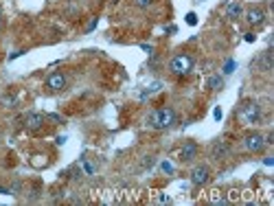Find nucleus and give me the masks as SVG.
I'll return each mask as SVG.
<instances>
[{
  "label": "nucleus",
  "mask_w": 274,
  "mask_h": 206,
  "mask_svg": "<svg viewBox=\"0 0 274 206\" xmlns=\"http://www.w3.org/2000/svg\"><path fill=\"white\" fill-rule=\"evenodd\" d=\"M186 24H189V26H195V24H198V16H195L193 11L186 13Z\"/></svg>",
  "instance_id": "ddd939ff"
},
{
  "label": "nucleus",
  "mask_w": 274,
  "mask_h": 206,
  "mask_svg": "<svg viewBox=\"0 0 274 206\" xmlns=\"http://www.w3.org/2000/svg\"><path fill=\"white\" fill-rule=\"evenodd\" d=\"M160 169H163L164 173H171V171H173V167L169 165V162H163V165H160Z\"/></svg>",
  "instance_id": "dca6fc26"
},
{
  "label": "nucleus",
  "mask_w": 274,
  "mask_h": 206,
  "mask_svg": "<svg viewBox=\"0 0 274 206\" xmlns=\"http://www.w3.org/2000/svg\"><path fill=\"white\" fill-rule=\"evenodd\" d=\"M246 22H248L250 26H259V24H263V22H265V11H263V9H259V7L248 9V13H246Z\"/></svg>",
  "instance_id": "9d476101"
},
{
  "label": "nucleus",
  "mask_w": 274,
  "mask_h": 206,
  "mask_svg": "<svg viewBox=\"0 0 274 206\" xmlns=\"http://www.w3.org/2000/svg\"><path fill=\"white\" fill-rule=\"evenodd\" d=\"M208 180H211V169H208L206 165H198L191 171V182H193L195 187H204Z\"/></svg>",
  "instance_id": "0eeeda50"
},
{
  "label": "nucleus",
  "mask_w": 274,
  "mask_h": 206,
  "mask_svg": "<svg viewBox=\"0 0 274 206\" xmlns=\"http://www.w3.org/2000/svg\"><path fill=\"white\" fill-rule=\"evenodd\" d=\"M243 147L252 153H261L265 149V138L259 131H252V134H248L246 138H243Z\"/></svg>",
  "instance_id": "20e7f679"
},
{
  "label": "nucleus",
  "mask_w": 274,
  "mask_h": 206,
  "mask_svg": "<svg viewBox=\"0 0 274 206\" xmlns=\"http://www.w3.org/2000/svg\"><path fill=\"white\" fill-rule=\"evenodd\" d=\"M193 57L189 55V53H178V55L171 57V61H169V70H171L176 77H186V75L193 70Z\"/></svg>",
  "instance_id": "7ed1b4c3"
},
{
  "label": "nucleus",
  "mask_w": 274,
  "mask_h": 206,
  "mask_svg": "<svg viewBox=\"0 0 274 206\" xmlns=\"http://www.w3.org/2000/svg\"><path fill=\"white\" fill-rule=\"evenodd\" d=\"M233 68H235V61H233V59H230V61H228V64H226V68H224V73H226V75H228V73H233Z\"/></svg>",
  "instance_id": "f3484780"
},
{
  "label": "nucleus",
  "mask_w": 274,
  "mask_h": 206,
  "mask_svg": "<svg viewBox=\"0 0 274 206\" xmlns=\"http://www.w3.org/2000/svg\"><path fill=\"white\" fill-rule=\"evenodd\" d=\"M81 167H84V169H86V173H88V175H94V167L90 165L88 160H81Z\"/></svg>",
  "instance_id": "4468645a"
},
{
  "label": "nucleus",
  "mask_w": 274,
  "mask_h": 206,
  "mask_svg": "<svg viewBox=\"0 0 274 206\" xmlns=\"http://www.w3.org/2000/svg\"><path fill=\"white\" fill-rule=\"evenodd\" d=\"M176 110L173 108H158L147 116V125L154 127V130H169V127L176 123Z\"/></svg>",
  "instance_id": "f257e3e1"
},
{
  "label": "nucleus",
  "mask_w": 274,
  "mask_h": 206,
  "mask_svg": "<svg viewBox=\"0 0 274 206\" xmlns=\"http://www.w3.org/2000/svg\"><path fill=\"white\" fill-rule=\"evenodd\" d=\"M221 86H224L221 77H211L208 79V88H211V90H221Z\"/></svg>",
  "instance_id": "f8f14e48"
},
{
  "label": "nucleus",
  "mask_w": 274,
  "mask_h": 206,
  "mask_svg": "<svg viewBox=\"0 0 274 206\" xmlns=\"http://www.w3.org/2000/svg\"><path fill=\"white\" fill-rule=\"evenodd\" d=\"M213 116H215V121H219V118L224 116V114H221V108H215V110H213Z\"/></svg>",
  "instance_id": "a211bd4d"
},
{
  "label": "nucleus",
  "mask_w": 274,
  "mask_h": 206,
  "mask_svg": "<svg viewBox=\"0 0 274 206\" xmlns=\"http://www.w3.org/2000/svg\"><path fill=\"white\" fill-rule=\"evenodd\" d=\"M151 2H154V0H136V4H138V7H141V9H147Z\"/></svg>",
  "instance_id": "2eb2a0df"
},
{
  "label": "nucleus",
  "mask_w": 274,
  "mask_h": 206,
  "mask_svg": "<svg viewBox=\"0 0 274 206\" xmlns=\"http://www.w3.org/2000/svg\"><path fill=\"white\" fill-rule=\"evenodd\" d=\"M141 48H143V51H147V53H151V46H149V44H141Z\"/></svg>",
  "instance_id": "4be33fe9"
},
{
  "label": "nucleus",
  "mask_w": 274,
  "mask_h": 206,
  "mask_svg": "<svg viewBox=\"0 0 274 206\" xmlns=\"http://www.w3.org/2000/svg\"><path fill=\"white\" fill-rule=\"evenodd\" d=\"M237 121L243 125H256L261 121V108L256 101H243L237 108Z\"/></svg>",
  "instance_id": "f03ea898"
},
{
  "label": "nucleus",
  "mask_w": 274,
  "mask_h": 206,
  "mask_svg": "<svg viewBox=\"0 0 274 206\" xmlns=\"http://www.w3.org/2000/svg\"><path fill=\"white\" fill-rule=\"evenodd\" d=\"M246 42H255V33H246Z\"/></svg>",
  "instance_id": "412c9836"
},
{
  "label": "nucleus",
  "mask_w": 274,
  "mask_h": 206,
  "mask_svg": "<svg viewBox=\"0 0 274 206\" xmlns=\"http://www.w3.org/2000/svg\"><path fill=\"white\" fill-rule=\"evenodd\" d=\"M198 151H200V147H198V143L195 140H186L184 145H182V149H180V160H184V162H189V160H193L195 156H198Z\"/></svg>",
  "instance_id": "1a4fd4ad"
},
{
  "label": "nucleus",
  "mask_w": 274,
  "mask_h": 206,
  "mask_svg": "<svg viewBox=\"0 0 274 206\" xmlns=\"http://www.w3.org/2000/svg\"><path fill=\"white\" fill-rule=\"evenodd\" d=\"M44 123H46V114H42V112H29L27 116H24V127H27L29 131L42 130Z\"/></svg>",
  "instance_id": "423d86ee"
},
{
  "label": "nucleus",
  "mask_w": 274,
  "mask_h": 206,
  "mask_svg": "<svg viewBox=\"0 0 274 206\" xmlns=\"http://www.w3.org/2000/svg\"><path fill=\"white\" fill-rule=\"evenodd\" d=\"M263 165H265V167H272V165H274V160L268 156V158H265V160H263Z\"/></svg>",
  "instance_id": "aec40b11"
},
{
  "label": "nucleus",
  "mask_w": 274,
  "mask_h": 206,
  "mask_svg": "<svg viewBox=\"0 0 274 206\" xmlns=\"http://www.w3.org/2000/svg\"><path fill=\"white\" fill-rule=\"evenodd\" d=\"M94 26H97V18H92V20H90V24L86 26V31H88V33H90V31H92Z\"/></svg>",
  "instance_id": "6ab92c4d"
},
{
  "label": "nucleus",
  "mask_w": 274,
  "mask_h": 206,
  "mask_svg": "<svg viewBox=\"0 0 274 206\" xmlns=\"http://www.w3.org/2000/svg\"><path fill=\"white\" fill-rule=\"evenodd\" d=\"M241 13H243L241 4H239V2H228V7H226V16H228L230 20H237Z\"/></svg>",
  "instance_id": "9b49d317"
},
{
  "label": "nucleus",
  "mask_w": 274,
  "mask_h": 206,
  "mask_svg": "<svg viewBox=\"0 0 274 206\" xmlns=\"http://www.w3.org/2000/svg\"><path fill=\"white\" fill-rule=\"evenodd\" d=\"M230 156V145L226 140H215L211 145V158L213 160H221V158H228Z\"/></svg>",
  "instance_id": "6e6552de"
},
{
  "label": "nucleus",
  "mask_w": 274,
  "mask_h": 206,
  "mask_svg": "<svg viewBox=\"0 0 274 206\" xmlns=\"http://www.w3.org/2000/svg\"><path fill=\"white\" fill-rule=\"evenodd\" d=\"M66 83H68L66 75L59 73V70H55V73H51L49 77H46V88H49L51 92H62V90H66Z\"/></svg>",
  "instance_id": "39448f33"
}]
</instances>
